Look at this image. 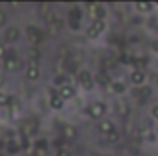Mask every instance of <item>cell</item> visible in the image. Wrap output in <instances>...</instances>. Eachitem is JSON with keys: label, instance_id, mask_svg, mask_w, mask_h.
Returning <instances> with one entry per match:
<instances>
[{"label": "cell", "instance_id": "11", "mask_svg": "<svg viewBox=\"0 0 158 156\" xmlns=\"http://www.w3.org/2000/svg\"><path fill=\"white\" fill-rule=\"evenodd\" d=\"M39 76H40L39 66H37L35 63H30V64H28V68H26V77L30 79V81H37Z\"/></svg>", "mask_w": 158, "mask_h": 156}, {"label": "cell", "instance_id": "15", "mask_svg": "<svg viewBox=\"0 0 158 156\" xmlns=\"http://www.w3.org/2000/svg\"><path fill=\"white\" fill-rule=\"evenodd\" d=\"M63 136H64V140H76L77 129H76L74 125H64V127H63Z\"/></svg>", "mask_w": 158, "mask_h": 156}, {"label": "cell", "instance_id": "2", "mask_svg": "<svg viewBox=\"0 0 158 156\" xmlns=\"http://www.w3.org/2000/svg\"><path fill=\"white\" fill-rule=\"evenodd\" d=\"M105 28H107L105 20H92V24L86 28V37L88 39H98L99 33H103Z\"/></svg>", "mask_w": 158, "mask_h": 156}, {"label": "cell", "instance_id": "17", "mask_svg": "<svg viewBox=\"0 0 158 156\" xmlns=\"http://www.w3.org/2000/svg\"><path fill=\"white\" fill-rule=\"evenodd\" d=\"M116 112H118V116H121V117H129L131 109H129V105H127L125 101H118V103H116Z\"/></svg>", "mask_w": 158, "mask_h": 156}, {"label": "cell", "instance_id": "1", "mask_svg": "<svg viewBox=\"0 0 158 156\" xmlns=\"http://www.w3.org/2000/svg\"><path fill=\"white\" fill-rule=\"evenodd\" d=\"M105 112H107V105L103 103V101H94L90 107H88V116L94 117V119H103L105 116Z\"/></svg>", "mask_w": 158, "mask_h": 156}, {"label": "cell", "instance_id": "12", "mask_svg": "<svg viewBox=\"0 0 158 156\" xmlns=\"http://www.w3.org/2000/svg\"><path fill=\"white\" fill-rule=\"evenodd\" d=\"M131 81H132V84L142 86L143 81H145V72H143V70H134V72L131 74Z\"/></svg>", "mask_w": 158, "mask_h": 156}, {"label": "cell", "instance_id": "6", "mask_svg": "<svg viewBox=\"0 0 158 156\" xmlns=\"http://www.w3.org/2000/svg\"><path fill=\"white\" fill-rule=\"evenodd\" d=\"M4 39L6 42H17V40L20 39V30L17 28V26H9L7 30H6V33H4Z\"/></svg>", "mask_w": 158, "mask_h": 156}, {"label": "cell", "instance_id": "25", "mask_svg": "<svg viewBox=\"0 0 158 156\" xmlns=\"http://www.w3.org/2000/svg\"><path fill=\"white\" fill-rule=\"evenodd\" d=\"M7 55H6V46L4 44H0V59H6Z\"/></svg>", "mask_w": 158, "mask_h": 156}, {"label": "cell", "instance_id": "18", "mask_svg": "<svg viewBox=\"0 0 158 156\" xmlns=\"http://www.w3.org/2000/svg\"><path fill=\"white\" fill-rule=\"evenodd\" d=\"M81 9H79L77 6H74L72 7V11H70V20H77V22H81Z\"/></svg>", "mask_w": 158, "mask_h": 156}, {"label": "cell", "instance_id": "14", "mask_svg": "<svg viewBox=\"0 0 158 156\" xmlns=\"http://www.w3.org/2000/svg\"><path fill=\"white\" fill-rule=\"evenodd\" d=\"M142 136L145 138V140H155V132H153V127H151V121L147 119L143 125H142Z\"/></svg>", "mask_w": 158, "mask_h": 156}, {"label": "cell", "instance_id": "28", "mask_svg": "<svg viewBox=\"0 0 158 156\" xmlns=\"http://www.w3.org/2000/svg\"><path fill=\"white\" fill-rule=\"evenodd\" d=\"M4 24H6V13L0 11V26H4Z\"/></svg>", "mask_w": 158, "mask_h": 156}, {"label": "cell", "instance_id": "26", "mask_svg": "<svg viewBox=\"0 0 158 156\" xmlns=\"http://www.w3.org/2000/svg\"><path fill=\"white\" fill-rule=\"evenodd\" d=\"M57 156H70V153L63 147V149H59V151H57Z\"/></svg>", "mask_w": 158, "mask_h": 156}, {"label": "cell", "instance_id": "9", "mask_svg": "<svg viewBox=\"0 0 158 156\" xmlns=\"http://www.w3.org/2000/svg\"><path fill=\"white\" fill-rule=\"evenodd\" d=\"M50 107H52L53 110H61V109L64 107V99L59 97L57 92H50Z\"/></svg>", "mask_w": 158, "mask_h": 156}, {"label": "cell", "instance_id": "3", "mask_svg": "<svg viewBox=\"0 0 158 156\" xmlns=\"http://www.w3.org/2000/svg\"><path fill=\"white\" fill-rule=\"evenodd\" d=\"M77 81L85 90H92V86H94V79L90 76V72H86V70H83V72L77 74Z\"/></svg>", "mask_w": 158, "mask_h": 156}, {"label": "cell", "instance_id": "16", "mask_svg": "<svg viewBox=\"0 0 158 156\" xmlns=\"http://www.w3.org/2000/svg\"><path fill=\"white\" fill-rule=\"evenodd\" d=\"M134 7H136L138 13H143V15H147V13H151V11L155 9V6H153L151 2H138Z\"/></svg>", "mask_w": 158, "mask_h": 156}, {"label": "cell", "instance_id": "5", "mask_svg": "<svg viewBox=\"0 0 158 156\" xmlns=\"http://www.w3.org/2000/svg\"><path fill=\"white\" fill-rule=\"evenodd\" d=\"M26 35H28V40H30L33 46L42 42V33H40V30H37L35 26H28V28H26Z\"/></svg>", "mask_w": 158, "mask_h": 156}, {"label": "cell", "instance_id": "29", "mask_svg": "<svg viewBox=\"0 0 158 156\" xmlns=\"http://www.w3.org/2000/svg\"><path fill=\"white\" fill-rule=\"evenodd\" d=\"M98 81H99V83H103V84H105V83H107V79H105V74H99V77H98Z\"/></svg>", "mask_w": 158, "mask_h": 156}, {"label": "cell", "instance_id": "23", "mask_svg": "<svg viewBox=\"0 0 158 156\" xmlns=\"http://www.w3.org/2000/svg\"><path fill=\"white\" fill-rule=\"evenodd\" d=\"M28 55H30V59H31V63H35L37 59L40 57L39 50H35V48H30V51H28Z\"/></svg>", "mask_w": 158, "mask_h": 156}, {"label": "cell", "instance_id": "19", "mask_svg": "<svg viewBox=\"0 0 158 156\" xmlns=\"http://www.w3.org/2000/svg\"><path fill=\"white\" fill-rule=\"evenodd\" d=\"M48 28H50V31H52V33L55 35V33L59 31V28H61V20H59V18H53V20H52V22L48 24Z\"/></svg>", "mask_w": 158, "mask_h": 156}, {"label": "cell", "instance_id": "30", "mask_svg": "<svg viewBox=\"0 0 158 156\" xmlns=\"http://www.w3.org/2000/svg\"><path fill=\"white\" fill-rule=\"evenodd\" d=\"M6 84V77H4V74H0V88Z\"/></svg>", "mask_w": 158, "mask_h": 156}, {"label": "cell", "instance_id": "8", "mask_svg": "<svg viewBox=\"0 0 158 156\" xmlns=\"http://www.w3.org/2000/svg\"><path fill=\"white\" fill-rule=\"evenodd\" d=\"M57 94H59V97H63L64 101H68V99H72V97L76 96V88H74L72 84H66V86H61V88L57 90Z\"/></svg>", "mask_w": 158, "mask_h": 156}, {"label": "cell", "instance_id": "33", "mask_svg": "<svg viewBox=\"0 0 158 156\" xmlns=\"http://www.w3.org/2000/svg\"><path fill=\"white\" fill-rule=\"evenodd\" d=\"M0 156H2V154H0Z\"/></svg>", "mask_w": 158, "mask_h": 156}, {"label": "cell", "instance_id": "13", "mask_svg": "<svg viewBox=\"0 0 158 156\" xmlns=\"http://www.w3.org/2000/svg\"><path fill=\"white\" fill-rule=\"evenodd\" d=\"M109 88H110V92L112 94H116V96H121V94H125V83L123 81H112L110 84H109Z\"/></svg>", "mask_w": 158, "mask_h": 156}, {"label": "cell", "instance_id": "22", "mask_svg": "<svg viewBox=\"0 0 158 156\" xmlns=\"http://www.w3.org/2000/svg\"><path fill=\"white\" fill-rule=\"evenodd\" d=\"M11 103V97L7 96V94H4V92H0V107H7Z\"/></svg>", "mask_w": 158, "mask_h": 156}, {"label": "cell", "instance_id": "24", "mask_svg": "<svg viewBox=\"0 0 158 156\" xmlns=\"http://www.w3.org/2000/svg\"><path fill=\"white\" fill-rule=\"evenodd\" d=\"M68 24H70L72 30H79V24H81V22H77V20H68Z\"/></svg>", "mask_w": 158, "mask_h": 156}, {"label": "cell", "instance_id": "4", "mask_svg": "<svg viewBox=\"0 0 158 156\" xmlns=\"http://www.w3.org/2000/svg\"><path fill=\"white\" fill-rule=\"evenodd\" d=\"M20 68V59L15 57V55H7L4 59V70L6 72H17Z\"/></svg>", "mask_w": 158, "mask_h": 156}, {"label": "cell", "instance_id": "32", "mask_svg": "<svg viewBox=\"0 0 158 156\" xmlns=\"http://www.w3.org/2000/svg\"><path fill=\"white\" fill-rule=\"evenodd\" d=\"M103 156H110V154H103Z\"/></svg>", "mask_w": 158, "mask_h": 156}, {"label": "cell", "instance_id": "7", "mask_svg": "<svg viewBox=\"0 0 158 156\" xmlns=\"http://www.w3.org/2000/svg\"><path fill=\"white\" fill-rule=\"evenodd\" d=\"M151 96H153V86H140L138 92H136V97H138V101H140L142 105H143Z\"/></svg>", "mask_w": 158, "mask_h": 156}, {"label": "cell", "instance_id": "31", "mask_svg": "<svg viewBox=\"0 0 158 156\" xmlns=\"http://www.w3.org/2000/svg\"><path fill=\"white\" fill-rule=\"evenodd\" d=\"M156 134H158V127H156Z\"/></svg>", "mask_w": 158, "mask_h": 156}, {"label": "cell", "instance_id": "10", "mask_svg": "<svg viewBox=\"0 0 158 156\" xmlns=\"http://www.w3.org/2000/svg\"><path fill=\"white\" fill-rule=\"evenodd\" d=\"M98 129H99V132H103L105 136H109L110 132H114V130H116V127H114V123H112L110 119H105V117H103V119L99 121V125H98Z\"/></svg>", "mask_w": 158, "mask_h": 156}, {"label": "cell", "instance_id": "21", "mask_svg": "<svg viewBox=\"0 0 158 156\" xmlns=\"http://www.w3.org/2000/svg\"><path fill=\"white\" fill-rule=\"evenodd\" d=\"M55 84H57L59 88H61V86H66V84H68V77H66L64 74L57 76V77H55Z\"/></svg>", "mask_w": 158, "mask_h": 156}, {"label": "cell", "instance_id": "27", "mask_svg": "<svg viewBox=\"0 0 158 156\" xmlns=\"http://www.w3.org/2000/svg\"><path fill=\"white\" fill-rule=\"evenodd\" d=\"M151 116L155 117V119H158V105H155V107H153V110H151Z\"/></svg>", "mask_w": 158, "mask_h": 156}, {"label": "cell", "instance_id": "20", "mask_svg": "<svg viewBox=\"0 0 158 156\" xmlns=\"http://www.w3.org/2000/svg\"><path fill=\"white\" fill-rule=\"evenodd\" d=\"M107 140H109V143H118L119 140H121V134H119L118 130H114V132H110L107 136Z\"/></svg>", "mask_w": 158, "mask_h": 156}]
</instances>
